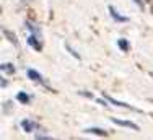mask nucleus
<instances>
[{"label": "nucleus", "mask_w": 153, "mask_h": 140, "mask_svg": "<svg viewBox=\"0 0 153 140\" xmlns=\"http://www.w3.org/2000/svg\"><path fill=\"white\" fill-rule=\"evenodd\" d=\"M109 13H111L112 20H116V21H121V23H126V21H129V18H127V16H122L121 13L116 12L114 7H109Z\"/></svg>", "instance_id": "obj_7"}, {"label": "nucleus", "mask_w": 153, "mask_h": 140, "mask_svg": "<svg viewBox=\"0 0 153 140\" xmlns=\"http://www.w3.org/2000/svg\"><path fill=\"white\" fill-rule=\"evenodd\" d=\"M0 69H2L3 70V72H7V73H10V75H12V73H15V67H13V65L12 64H2V65H0Z\"/></svg>", "instance_id": "obj_11"}, {"label": "nucleus", "mask_w": 153, "mask_h": 140, "mask_svg": "<svg viewBox=\"0 0 153 140\" xmlns=\"http://www.w3.org/2000/svg\"><path fill=\"white\" fill-rule=\"evenodd\" d=\"M134 2H135L137 5L140 7V8H143V5H145V3H143V0H134Z\"/></svg>", "instance_id": "obj_16"}, {"label": "nucleus", "mask_w": 153, "mask_h": 140, "mask_svg": "<svg viewBox=\"0 0 153 140\" xmlns=\"http://www.w3.org/2000/svg\"><path fill=\"white\" fill-rule=\"evenodd\" d=\"M85 134H94V135H101V137H106L108 132L103 130V129H98V127H90V129H85Z\"/></svg>", "instance_id": "obj_8"}, {"label": "nucleus", "mask_w": 153, "mask_h": 140, "mask_svg": "<svg viewBox=\"0 0 153 140\" xmlns=\"http://www.w3.org/2000/svg\"><path fill=\"white\" fill-rule=\"evenodd\" d=\"M78 95H82V96H86V98H91V99H93V95L88 93V91H78Z\"/></svg>", "instance_id": "obj_14"}, {"label": "nucleus", "mask_w": 153, "mask_h": 140, "mask_svg": "<svg viewBox=\"0 0 153 140\" xmlns=\"http://www.w3.org/2000/svg\"><path fill=\"white\" fill-rule=\"evenodd\" d=\"M2 31H3V34H5V38L8 39L10 42H12V44H15V46H18V39H16V36L13 34L12 31H8V29H5V28H3Z\"/></svg>", "instance_id": "obj_9"}, {"label": "nucleus", "mask_w": 153, "mask_h": 140, "mask_svg": "<svg viewBox=\"0 0 153 140\" xmlns=\"http://www.w3.org/2000/svg\"><path fill=\"white\" fill-rule=\"evenodd\" d=\"M26 75H28V78H30V80H33V82H39V83L44 82V80H42V77H41V73L36 72L34 69H28L26 70Z\"/></svg>", "instance_id": "obj_6"}, {"label": "nucleus", "mask_w": 153, "mask_h": 140, "mask_svg": "<svg viewBox=\"0 0 153 140\" xmlns=\"http://www.w3.org/2000/svg\"><path fill=\"white\" fill-rule=\"evenodd\" d=\"M104 96V99L106 101H109V103H112V104H116V106H121V108H126V109H132V111H137L138 112V109L137 108H134V106H130V104H127V103H122V101H117V99H114V98H111V96H108L106 93L103 95Z\"/></svg>", "instance_id": "obj_3"}, {"label": "nucleus", "mask_w": 153, "mask_h": 140, "mask_svg": "<svg viewBox=\"0 0 153 140\" xmlns=\"http://www.w3.org/2000/svg\"><path fill=\"white\" fill-rule=\"evenodd\" d=\"M16 99H18L20 103H23V104H28V103L31 101V98L28 96V95L25 93V91H20V93L16 95Z\"/></svg>", "instance_id": "obj_10"}, {"label": "nucleus", "mask_w": 153, "mask_h": 140, "mask_svg": "<svg viewBox=\"0 0 153 140\" xmlns=\"http://www.w3.org/2000/svg\"><path fill=\"white\" fill-rule=\"evenodd\" d=\"M28 44H30L34 51H42V39L41 38H36V36L30 34L28 36Z\"/></svg>", "instance_id": "obj_1"}, {"label": "nucleus", "mask_w": 153, "mask_h": 140, "mask_svg": "<svg viewBox=\"0 0 153 140\" xmlns=\"http://www.w3.org/2000/svg\"><path fill=\"white\" fill-rule=\"evenodd\" d=\"M65 47H67V51H68V52H70V54H72V56H74L75 59H80V54L76 52V51H75L72 46H68V44H65Z\"/></svg>", "instance_id": "obj_13"}, {"label": "nucleus", "mask_w": 153, "mask_h": 140, "mask_svg": "<svg viewBox=\"0 0 153 140\" xmlns=\"http://www.w3.org/2000/svg\"><path fill=\"white\" fill-rule=\"evenodd\" d=\"M36 139H38V140H47V139H52V137H49V135H41V134H38V135H36Z\"/></svg>", "instance_id": "obj_15"}, {"label": "nucleus", "mask_w": 153, "mask_h": 140, "mask_svg": "<svg viewBox=\"0 0 153 140\" xmlns=\"http://www.w3.org/2000/svg\"><path fill=\"white\" fill-rule=\"evenodd\" d=\"M26 28L30 29V33L33 36H36V38H41L42 39V33H41V28L38 26L36 23H33V21H26Z\"/></svg>", "instance_id": "obj_5"}, {"label": "nucleus", "mask_w": 153, "mask_h": 140, "mask_svg": "<svg viewBox=\"0 0 153 140\" xmlns=\"http://www.w3.org/2000/svg\"><path fill=\"white\" fill-rule=\"evenodd\" d=\"M21 127H23L25 132H33V130H38L39 124L38 122H33L31 119H23L21 121Z\"/></svg>", "instance_id": "obj_2"}, {"label": "nucleus", "mask_w": 153, "mask_h": 140, "mask_svg": "<svg viewBox=\"0 0 153 140\" xmlns=\"http://www.w3.org/2000/svg\"><path fill=\"white\" fill-rule=\"evenodd\" d=\"M111 121L117 126H122V127H129V129H134V130H140V127L137 124L130 122V121H122V119H116V117H111Z\"/></svg>", "instance_id": "obj_4"}, {"label": "nucleus", "mask_w": 153, "mask_h": 140, "mask_svg": "<svg viewBox=\"0 0 153 140\" xmlns=\"http://www.w3.org/2000/svg\"><path fill=\"white\" fill-rule=\"evenodd\" d=\"M152 12H153V7H152Z\"/></svg>", "instance_id": "obj_17"}, {"label": "nucleus", "mask_w": 153, "mask_h": 140, "mask_svg": "<svg viewBox=\"0 0 153 140\" xmlns=\"http://www.w3.org/2000/svg\"><path fill=\"white\" fill-rule=\"evenodd\" d=\"M117 46H119V49L124 51V52H127V51H129V42H127V39H124V38H121L117 41Z\"/></svg>", "instance_id": "obj_12"}]
</instances>
